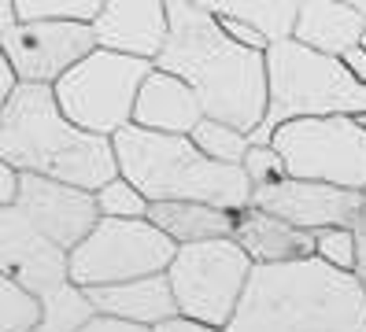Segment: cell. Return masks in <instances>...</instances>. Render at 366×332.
<instances>
[{
    "mask_svg": "<svg viewBox=\"0 0 366 332\" xmlns=\"http://www.w3.org/2000/svg\"><path fill=\"white\" fill-rule=\"evenodd\" d=\"M0 52L26 85H56L97 52V37L85 22H15L0 26Z\"/></svg>",
    "mask_w": 366,
    "mask_h": 332,
    "instance_id": "obj_10",
    "label": "cell"
},
{
    "mask_svg": "<svg viewBox=\"0 0 366 332\" xmlns=\"http://www.w3.org/2000/svg\"><path fill=\"white\" fill-rule=\"evenodd\" d=\"M45 318V299L19 281H0V332H37Z\"/></svg>",
    "mask_w": 366,
    "mask_h": 332,
    "instance_id": "obj_22",
    "label": "cell"
},
{
    "mask_svg": "<svg viewBox=\"0 0 366 332\" xmlns=\"http://www.w3.org/2000/svg\"><path fill=\"white\" fill-rule=\"evenodd\" d=\"M366 37V19L355 11L352 0H304L300 4V22H296V37L300 44L344 59L348 52L362 49Z\"/></svg>",
    "mask_w": 366,
    "mask_h": 332,
    "instance_id": "obj_17",
    "label": "cell"
},
{
    "mask_svg": "<svg viewBox=\"0 0 366 332\" xmlns=\"http://www.w3.org/2000/svg\"><path fill=\"white\" fill-rule=\"evenodd\" d=\"M97 207H100V218H122V221H141V218H148V211H152L144 192L134 181H126L122 173L97 192Z\"/></svg>",
    "mask_w": 366,
    "mask_h": 332,
    "instance_id": "obj_25",
    "label": "cell"
},
{
    "mask_svg": "<svg viewBox=\"0 0 366 332\" xmlns=\"http://www.w3.org/2000/svg\"><path fill=\"white\" fill-rule=\"evenodd\" d=\"M0 159L19 173H41L85 192L119 177L115 144L78 129L59 111L52 85H26L0 107Z\"/></svg>",
    "mask_w": 366,
    "mask_h": 332,
    "instance_id": "obj_3",
    "label": "cell"
},
{
    "mask_svg": "<svg viewBox=\"0 0 366 332\" xmlns=\"http://www.w3.org/2000/svg\"><path fill=\"white\" fill-rule=\"evenodd\" d=\"M315 255L340 273H355V266H359L355 229H318L315 233Z\"/></svg>",
    "mask_w": 366,
    "mask_h": 332,
    "instance_id": "obj_26",
    "label": "cell"
},
{
    "mask_svg": "<svg viewBox=\"0 0 366 332\" xmlns=\"http://www.w3.org/2000/svg\"><path fill=\"white\" fill-rule=\"evenodd\" d=\"M359 126H362V129H366V115H362V119H359Z\"/></svg>",
    "mask_w": 366,
    "mask_h": 332,
    "instance_id": "obj_35",
    "label": "cell"
},
{
    "mask_svg": "<svg viewBox=\"0 0 366 332\" xmlns=\"http://www.w3.org/2000/svg\"><path fill=\"white\" fill-rule=\"evenodd\" d=\"M174 255L178 243L148 218L141 221L100 218V226L71 251V284L104 288V284L156 277L170 270Z\"/></svg>",
    "mask_w": 366,
    "mask_h": 332,
    "instance_id": "obj_9",
    "label": "cell"
},
{
    "mask_svg": "<svg viewBox=\"0 0 366 332\" xmlns=\"http://www.w3.org/2000/svg\"><path fill=\"white\" fill-rule=\"evenodd\" d=\"M15 211L23 214L37 233H45L63 251H74L78 243L100 226L97 192H85L67 181H52L41 173H23V196Z\"/></svg>",
    "mask_w": 366,
    "mask_h": 332,
    "instance_id": "obj_11",
    "label": "cell"
},
{
    "mask_svg": "<svg viewBox=\"0 0 366 332\" xmlns=\"http://www.w3.org/2000/svg\"><path fill=\"white\" fill-rule=\"evenodd\" d=\"M267 81H270V107L263 126L252 133V144H270L277 129L300 119L366 115V85L348 71V63L322 56L300 41L270 44Z\"/></svg>",
    "mask_w": 366,
    "mask_h": 332,
    "instance_id": "obj_5",
    "label": "cell"
},
{
    "mask_svg": "<svg viewBox=\"0 0 366 332\" xmlns=\"http://www.w3.org/2000/svg\"><path fill=\"white\" fill-rule=\"evenodd\" d=\"M252 207H259L289 226L318 233V229H355L362 211V192L318 185V181H296L282 177L274 185H259L252 192Z\"/></svg>",
    "mask_w": 366,
    "mask_h": 332,
    "instance_id": "obj_12",
    "label": "cell"
},
{
    "mask_svg": "<svg viewBox=\"0 0 366 332\" xmlns=\"http://www.w3.org/2000/svg\"><path fill=\"white\" fill-rule=\"evenodd\" d=\"M200 122H204L200 96L182 78L156 66L148 74V81L141 85V96L134 107V126L148 129V133H167V137H192V129Z\"/></svg>",
    "mask_w": 366,
    "mask_h": 332,
    "instance_id": "obj_15",
    "label": "cell"
},
{
    "mask_svg": "<svg viewBox=\"0 0 366 332\" xmlns=\"http://www.w3.org/2000/svg\"><path fill=\"white\" fill-rule=\"evenodd\" d=\"M362 52H366V37H362Z\"/></svg>",
    "mask_w": 366,
    "mask_h": 332,
    "instance_id": "obj_36",
    "label": "cell"
},
{
    "mask_svg": "<svg viewBox=\"0 0 366 332\" xmlns=\"http://www.w3.org/2000/svg\"><path fill=\"white\" fill-rule=\"evenodd\" d=\"M233 240L248 251L255 266H282V262H304L315 258V233H304L289 221L274 218L259 207H248L237 214Z\"/></svg>",
    "mask_w": 366,
    "mask_h": 332,
    "instance_id": "obj_18",
    "label": "cell"
},
{
    "mask_svg": "<svg viewBox=\"0 0 366 332\" xmlns=\"http://www.w3.org/2000/svg\"><path fill=\"white\" fill-rule=\"evenodd\" d=\"M222 332H366V284L318 255L255 266Z\"/></svg>",
    "mask_w": 366,
    "mask_h": 332,
    "instance_id": "obj_2",
    "label": "cell"
},
{
    "mask_svg": "<svg viewBox=\"0 0 366 332\" xmlns=\"http://www.w3.org/2000/svg\"><path fill=\"white\" fill-rule=\"evenodd\" d=\"M0 270L37 296L56 292L71 281V251H63L45 233H37L15 207L0 211Z\"/></svg>",
    "mask_w": 366,
    "mask_h": 332,
    "instance_id": "obj_13",
    "label": "cell"
},
{
    "mask_svg": "<svg viewBox=\"0 0 366 332\" xmlns=\"http://www.w3.org/2000/svg\"><path fill=\"white\" fill-rule=\"evenodd\" d=\"M192 144H197L207 159L222 163V166H244V155L252 151V137L233 126L222 122H211L204 119L197 129H192Z\"/></svg>",
    "mask_w": 366,
    "mask_h": 332,
    "instance_id": "obj_23",
    "label": "cell"
},
{
    "mask_svg": "<svg viewBox=\"0 0 366 332\" xmlns=\"http://www.w3.org/2000/svg\"><path fill=\"white\" fill-rule=\"evenodd\" d=\"M148 221L159 226L178 248L204 243V240H222V236H233L237 229V214L211 207V203H152Z\"/></svg>",
    "mask_w": 366,
    "mask_h": 332,
    "instance_id": "obj_19",
    "label": "cell"
},
{
    "mask_svg": "<svg viewBox=\"0 0 366 332\" xmlns=\"http://www.w3.org/2000/svg\"><path fill=\"white\" fill-rule=\"evenodd\" d=\"M244 173H248V181L255 188H259V185H274V181H282V177H289L285 159L277 155L274 144H252V151L244 155Z\"/></svg>",
    "mask_w": 366,
    "mask_h": 332,
    "instance_id": "obj_27",
    "label": "cell"
},
{
    "mask_svg": "<svg viewBox=\"0 0 366 332\" xmlns=\"http://www.w3.org/2000/svg\"><path fill=\"white\" fill-rule=\"evenodd\" d=\"M19 22H85L93 26L104 0H15Z\"/></svg>",
    "mask_w": 366,
    "mask_h": 332,
    "instance_id": "obj_24",
    "label": "cell"
},
{
    "mask_svg": "<svg viewBox=\"0 0 366 332\" xmlns=\"http://www.w3.org/2000/svg\"><path fill=\"white\" fill-rule=\"evenodd\" d=\"M355 240H359V266H355V277L366 284V192H362V211L355 221Z\"/></svg>",
    "mask_w": 366,
    "mask_h": 332,
    "instance_id": "obj_32",
    "label": "cell"
},
{
    "mask_svg": "<svg viewBox=\"0 0 366 332\" xmlns=\"http://www.w3.org/2000/svg\"><path fill=\"white\" fill-rule=\"evenodd\" d=\"M152 71H156V63H148V59H130V56L97 49L71 74H63L52 85V93H56L59 111L78 129L112 141L115 133L134 126L141 85L148 81Z\"/></svg>",
    "mask_w": 366,
    "mask_h": 332,
    "instance_id": "obj_6",
    "label": "cell"
},
{
    "mask_svg": "<svg viewBox=\"0 0 366 332\" xmlns=\"http://www.w3.org/2000/svg\"><path fill=\"white\" fill-rule=\"evenodd\" d=\"M211 11H214V19H219V26H222V34L233 41V44H241V49H248V52H270V41L259 34V30H252L248 22H241V19H233V15H226L219 4H207Z\"/></svg>",
    "mask_w": 366,
    "mask_h": 332,
    "instance_id": "obj_28",
    "label": "cell"
},
{
    "mask_svg": "<svg viewBox=\"0 0 366 332\" xmlns=\"http://www.w3.org/2000/svg\"><path fill=\"white\" fill-rule=\"evenodd\" d=\"M81 332H152V328H148V325H137V321H122V318L93 314V321L85 325Z\"/></svg>",
    "mask_w": 366,
    "mask_h": 332,
    "instance_id": "obj_30",
    "label": "cell"
},
{
    "mask_svg": "<svg viewBox=\"0 0 366 332\" xmlns=\"http://www.w3.org/2000/svg\"><path fill=\"white\" fill-rule=\"evenodd\" d=\"M219 8L233 19L248 22L252 30H259L270 44L296 37V22H300L296 0H229V4H219Z\"/></svg>",
    "mask_w": 366,
    "mask_h": 332,
    "instance_id": "obj_20",
    "label": "cell"
},
{
    "mask_svg": "<svg viewBox=\"0 0 366 332\" xmlns=\"http://www.w3.org/2000/svg\"><path fill=\"white\" fill-rule=\"evenodd\" d=\"M344 63H348V71L366 85V52L362 49H355V52H348V56H344Z\"/></svg>",
    "mask_w": 366,
    "mask_h": 332,
    "instance_id": "obj_33",
    "label": "cell"
},
{
    "mask_svg": "<svg viewBox=\"0 0 366 332\" xmlns=\"http://www.w3.org/2000/svg\"><path fill=\"white\" fill-rule=\"evenodd\" d=\"M119 173L134 181L148 203H211L241 214L252 207L255 185L244 166H222L192 144V137H167L126 126L112 137Z\"/></svg>",
    "mask_w": 366,
    "mask_h": 332,
    "instance_id": "obj_4",
    "label": "cell"
},
{
    "mask_svg": "<svg viewBox=\"0 0 366 332\" xmlns=\"http://www.w3.org/2000/svg\"><path fill=\"white\" fill-rule=\"evenodd\" d=\"M352 4H355V11H359V15L366 19V0H352Z\"/></svg>",
    "mask_w": 366,
    "mask_h": 332,
    "instance_id": "obj_34",
    "label": "cell"
},
{
    "mask_svg": "<svg viewBox=\"0 0 366 332\" xmlns=\"http://www.w3.org/2000/svg\"><path fill=\"white\" fill-rule=\"evenodd\" d=\"M41 299H45V318H41L37 332H81L97 314L89 292L71 284V281L59 284L56 292L41 296Z\"/></svg>",
    "mask_w": 366,
    "mask_h": 332,
    "instance_id": "obj_21",
    "label": "cell"
},
{
    "mask_svg": "<svg viewBox=\"0 0 366 332\" xmlns=\"http://www.w3.org/2000/svg\"><path fill=\"white\" fill-rule=\"evenodd\" d=\"M252 270L255 262L233 236L178 248L174 262L167 270L174 299H178V314L226 328L252 281Z\"/></svg>",
    "mask_w": 366,
    "mask_h": 332,
    "instance_id": "obj_7",
    "label": "cell"
},
{
    "mask_svg": "<svg viewBox=\"0 0 366 332\" xmlns=\"http://www.w3.org/2000/svg\"><path fill=\"white\" fill-rule=\"evenodd\" d=\"M296 181L366 192V129L352 115L300 119L270 137Z\"/></svg>",
    "mask_w": 366,
    "mask_h": 332,
    "instance_id": "obj_8",
    "label": "cell"
},
{
    "mask_svg": "<svg viewBox=\"0 0 366 332\" xmlns=\"http://www.w3.org/2000/svg\"><path fill=\"white\" fill-rule=\"evenodd\" d=\"M93 299L97 314L107 318H122V321H137L156 328L170 318H178V299L170 288L167 273L156 277H141V281H126V284H104V288H85Z\"/></svg>",
    "mask_w": 366,
    "mask_h": 332,
    "instance_id": "obj_16",
    "label": "cell"
},
{
    "mask_svg": "<svg viewBox=\"0 0 366 332\" xmlns=\"http://www.w3.org/2000/svg\"><path fill=\"white\" fill-rule=\"evenodd\" d=\"M170 41L156 59L159 71L182 78L200 96L204 119L252 133L270 107L267 56L233 44L207 4L170 0Z\"/></svg>",
    "mask_w": 366,
    "mask_h": 332,
    "instance_id": "obj_1",
    "label": "cell"
},
{
    "mask_svg": "<svg viewBox=\"0 0 366 332\" xmlns=\"http://www.w3.org/2000/svg\"><path fill=\"white\" fill-rule=\"evenodd\" d=\"M19 196H23V173L8 163H0V211L15 207Z\"/></svg>",
    "mask_w": 366,
    "mask_h": 332,
    "instance_id": "obj_29",
    "label": "cell"
},
{
    "mask_svg": "<svg viewBox=\"0 0 366 332\" xmlns=\"http://www.w3.org/2000/svg\"><path fill=\"white\" fill-rule=\"evenodd\" d=\"M93 37L104 52L156 63L170 41V11L159 0H104Z\"/></svg>",
    "mask_w": 366,
    "mask_h": 332,
    "instance_id": "obj_14",
    "label": "cell"
},
{
    "mask_svg": "<svg viewBox=\"0 0 366 332\" xmlns=\"http://www.w3.org/2000/svg\"><path fill=\"white\" fill-rule=\"evenodd\" d=\"M152 332H222V328H214V325H204V321H192V318H170L163 325H156Z\"/></svg>",
    "mask_w": 366,
    "mask_h": 332,
    "instance_id": "obj_31",
    "label": "cell"
}]
</instances>
